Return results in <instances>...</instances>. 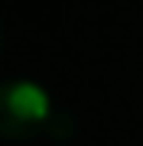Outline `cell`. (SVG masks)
I'll list each match as a JSON object with an SVG mask.
<instances>
[{"label":"cell","mask_w":143,"mask_h":146,"mask_svg":"<svg viewBox=\"0 0 143 146\" xmlns=\"http://www.w3.org/2000/svg\"><path fill=\"white\" fill-rule=\"evenodd\" d=\"M59 120L52 94L39 81L10 78L0 81V136L7 140H33L52 130Z\"/></svg>","instance_id":"1"},{"label":"cell","mask_w":143,"mask_h":146,"mask_svg":"<svg viewBox=\"0 0 143 146\" xmlns=\"http://www.w3.org/2000/svg\"><path fill=\"white\" fill-rule=\"evenodd\" d=\"M0 46H3V33H0Z\"/></svg>","instance_id":"2"}]
</instances>
